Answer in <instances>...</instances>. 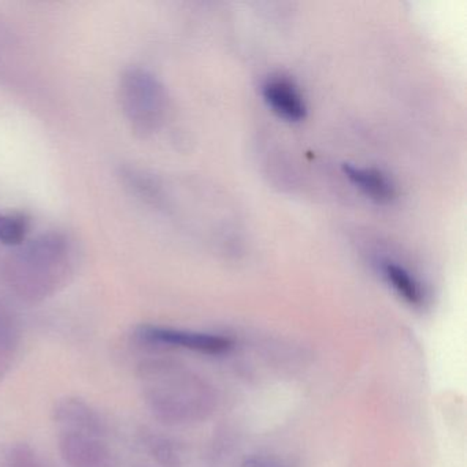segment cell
Listing matches in <instances>:
<instances>
[{
	"mask_svg": "<svg viewBox=\"0 0 467 467\" xmlns=\"http://www.w3.org/2000/svg\"><path fill=\"white\" fill-rule=\"evenodd\" d=\"M122 105L130 121L141 130L157 125L163 106V94L157 80L144 72L128 73L122 81Z\"/></svg>",
	"mask_w": 467,
	"mask_h": 467,
	"instance_id": "cell-1",
	"label": "cell"
},
{
	"mask_svg": "<svg viewBox=\"0 0 467 467\" xmlns=\"http://www.w3.org/2000/svg\"><path fill=\"white\" fill-rule=\"evenodd\" d=\"M144 337L152 343L166 344L209 355L223 354L232 347V341L223 336L165 327H150L144 332Z\"/></svg>",
	"mask_w": 467,
	"mask_h": 467,
	"instance_id": "cell-2",
	"label": "cell"
},
{
	"mask_svg": "<svg viewBox=\"0 0 467 467\" xmlns=\"http://www.w3.org/2000/svg\"><path fill=\"white\" fill-rule=\"evenodd\" d=\"M265 102L281 119L299 122L306 119V108L299 88L286 78H270L262 86Z\"/></svg>",
	"mask_w": 467,
	"mask_h": 467,
	"instance_id": "cell-3",
	"label": "cell"
},
{
	"mask_svg": "<svg viewBox=\"0 0 467 467\" xmlns=\"http://www.w3.org/2000/svg\"><path fill=\"white\" fill-rule=\"evenodd\" d=\"M343 173L358 190L377 203H390L398 195L395 184L379 169L359 168L351 163H344Z\"/></svg>",
	"mask_w": 467,
	"mask_h": 467,
	"instance_id": "cell-4",
	"label": "cell"
},
{
	"mask_svg": "<svg viewBox=\"0 0 467 467\" xmlns=\"http://www.w3.org/2000/svg\"><path fill=\"white\" fill-rule=\"evenodd\" d=\"M382 275L393 291L411 306H420L423 302V291L417 278L395 262L387 261L381 266Z\"/></svg>",
	"mask_w": 467,
	"mask_h": 467,
	"instance_id": "cell-5",
	"label": "cell"
},
{
	"mask_svg": "<svg viewBox=\"0 0 467 467\" xmlns=\"http://www.w3.org/2000/svg\"><path fill=\"white\" fill-rule=\"evenodd\" d=\"M28 223L23 215H0V242L20 244L26 239Z\"/></svg>",
	"mask_w": 467,
	"mask_h": 467,
	"instance_id": "cell-6",
	"label": "cell"
},
{
	"mask_svg": "<svg viewBox=\"0 0 467 467\" xmlns=\"http://www.w3.org/2000/svg\"><path fill=\"white\" fill-rule=\"evenodd\" d=\"M243 467H292V464L275 456H256L248 459Z\"/></svg>",
	"mask_w": 467,
	"mask_h": 467,
	"instance_id": "cell-7",
	"label": "cell"
}]
</instances>
